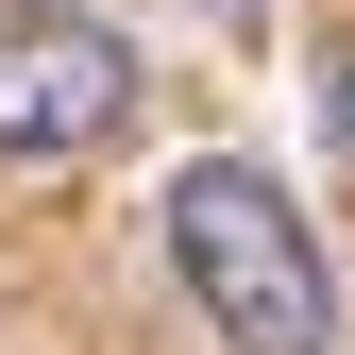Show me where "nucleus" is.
<instances>
[{
  "mask_svg": "<svg viewBox=\"0 0 355 355\" xmlns=\"http://www.w3.org/2000/svg\"><path fill=\"white\" fill-rule=\"evenodd\" d=\"M153 237H169V288L203 304L220 355H338V271H322L304 203L254 153H187L169 203H153Z\"/></svg>",
  "mask_w": 355,
  "mask_h": 355,
  "instance_id": "f257e3e1",
  "label": "nucleus"
},
{
  "mask_svg": "<svg viewBox=\"0 0 355 355\" xmlns=\"http://www.w3.org/2000/svg\"><path fill=\"white\" fill-rule=\"evenodd\" d=\"M136 119V34L85 0H0V169H68Z\"/></svg>",
  "mask_w": 355,
  "mask_h": 355,
  "instance_id": "f03ea898",
  "label": "nucleus"
},
{
  "mask_svg": "<svg viewBox=\"0 0 355 355\" xmlns=\"http://www.w3.org/2000/svg\"><path fill=\"white\" fill-rule=\"evenodd\" d=\"M322 136H338V153H355V51H338V68H322Z\"/></svg>",
  "mask_w": 355,
  "mask_h": 355,
  "instance_id": "7ed1b4c3",
  "label": "nucleus"
}]
</instances>
